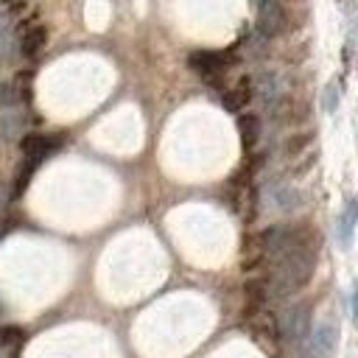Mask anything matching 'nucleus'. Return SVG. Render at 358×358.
Masks as SVG:
<instances>
[{"instance_id": "4", "label": "nucleus", "mask_w": 358, "mask_h": 358, "mask_svg": "<svg viewBox=\"0 0 358 358\" xmlns=\"http://www.w3.org/2000/svg\"><path fill=\"white\" fill-rule=\"evenodd\" d=\"M308 319H310L308 305H291L280 313V333L285 338H302L308 333Z\"/></svg>"}, {"instance_id": "16", "label": "nucleus", "mask_w": 358, "mask_h": 358, "mask_svg": "<svg viewBox=\"0 0 358 358\" xmlns=\"http://www.w3.org/2000/svg\"><path fill=\"white\" fill-rule=\"evenodd\" d=\"M324 106H327V112H333V109H336V87H327V95H324Z\"/></svg>"}, {"instance_id": "18", "label": "nucleus", "mask_w": 358, "mask_h": 358, "mask_svg": "<svg viewBox=\"0 0 358 358\" xmlns=\"http://www.w3.org/2000/svg\"><path fill=\"white\" fill-rule=\"evenodd\" d=\"M299 358H316V355H313L310 350H305V352H299Z\"/></svg>"}, {"instance_id": "1", "label": "nucleus", "mask_w": 358, "mask_h": 358, "mask_svg": "<svg viewBox=\"0 0 358 358\" xmlns=\"http://www.w3.org/2000/svg\"><path fill=\"white\" fill-rule=\"evenodd\" d=\"M271 263H274V268H271V282L268 285H271V291L277 296H288V294L299 291L310 280L316 260H313V249L308 243H302V246L291 249L288 255H282V257H277Z\"/></svg>"}, {"instance_id": "3", "label": "nucleus", "mask_w": 358, "mask_h": 358, "mask_svg": "<svg viewBox=\"0 0 358 358\" xmlns=\"http://www.w3.org/2000/svg\"><path fill=\"white\" fill-rule=\"evenodd\" d=\"M190 67H193L199 76H204L207 81H215V78H221V73L229 67V59H227V53L199 50V53L190 56Z\"/></svg>"}, {"instance_id": "15", "label": "nucleus", "mask_w": 358, "mask_h": 358, "mask_svg": "<svg viewBox=\"0 0 358 358\" xmlns=\"http://www.w3.org/2000/svg\"><path fill=\"white\" fill-rule=\"evenodd\" d=\"M249 81H241V87H235V92H229L224 101H227V106L229 109H238V106H243L246 101H249Z\"/></svg>"}, {"instance_id": "8", "label": "nucleus", "mask_w": 358, "mask_h": 358, "mask_svg": "<svg viewBox=\"0 0 358 358\" xmlns=\"http://www.w3.org/2000/svg\"><path fill=\"white\" fill-rule=\"evenodd\" d=\"M336 341H338V336H336V327L333 324H319L316 330H313V338H310V352L313 355H319V358H327L333 350H336Z\"/></svg>"}, {"instance_id": "7", "label": "nucleus", "mask_w": 358, "mask_h": 358, "mask_svg": "<svg viewBox=\"0 0 358 358\" xmlns=\"http://www.w3.org/2000/svg\"><path fill=\"white\" fill-rule=\"evenodd\" d=\"M355 221H358V201H355V199H350V201H347V207H344V210H341V215H338V224H336V238H338V243H341L344 249L352 243Z\"/></svg>"}, {"instance_id": "12", "label": "nucleus", "mask_w": 358, "mask_h": 358, "mask_svg": "<svg viewBox=\"0 0 358 358\" xmlns=\"http://www.w3.org/2000/svg\"><path fill=\"white\" fill-rule=\"evenodd\" d=\"M238 126H241V134H243V145L249 148V145L257 140V134H260V120H257L255 115H243V117L238 120Z\"/></svg>"}, {"instance_id": "2", "label": "nucleus", "mask_w": 358, "mask_h": 358, "mask_svg": "<svg viewBox=\"0 0 358 358\" xmlns=\"http://www.w3.org/2000/svg\"><path fill=\"white\" fill-rule=\"evenodd\" d=\"M59 137H53V134H28L25 140H22V157H25V165H22V176H20V187H17V193L22 190V185L28 182V176H31V171L45 159V157H50L56 148H59Z\"/></svg>"}, {"instance_id": "14", "label": "nucleus", "mask_w": 358, "mask_h": 358, "mask_svg": "<svg viewBox=\"0 0 358 358\" xmlns=\"http://www.w3.org/2000/svg\"><path fill=\"white\" fill-rule=\"evenodd\" d=\"M20 101H22V92H20V87H17L14 81L0 84V106L14 109V106H20Z\"/></svg>"}, {"instance_id": "6", "label": "nucleus", "mask_w": 358, "mask_h": 358, "mask_svg": "<svg viewBox=\"0 0 358 358\" xmlns=\"http://www.w3.org/2000/svg\"><path fill=\"white\" fill-rule=\"evenodd\" d=\"M17 45H20V50H22L25 56H36V53L42 50V45H45V28H42L39 22H25V25L20 28Z\"/></svg>"}, {"instance_id": "11", "label": "nucleus", "mask_w": 358, "mask_h": 358, "mask_svg": "<svg viewBox=\"0 0 358 358\" xmlns=\"http://www.w3.org/2000/svg\"><path fill=\"white\" fill-rule=\"evenodd\" d=\"M257 90H260V98L266 101V106H274L280 98V78L274 73H263L257 81Z\"/></svg>"}, {"instance_id": "9", "label": "nucleus", "mask_w": 358, "mask_h": 358, "mask_svg": "<svg viewBox=\"0 0 358 358\" xmlns=\"http://www.w3.org/2000/svg\"><path fill=\"white\" fill-rule=\"evenodd\" d=\"M25 129V115L20 109H8L6 115H0V137L3 140H14L17 134H22Z\"/></svg>"}, {"instance_id": "17", "label": "nucleus", "mask_w": 358, "mask_h": 358, "mask_svg": "<svg viewBox=\"0 0 358 358\" xmlns=\"http://www.w3.org/2000/svg\"><path fill=\"white\" fill-rule=\"evenodd\" d=\"M352 319L358 322V285H355V291H352Z\"/></svg>"}, {"instance_id": "5", "label": "nucleus", "mask_w": 358, "mask_h": 358, "mask_svg": "<svg viewBox=\"0 0 358 358\" xmlns=\"http://www.w3.org/2000/svg\"><path fill=\"white\" fill-rule=\"evenodd\" d=\"M282 28V8L277 0H263L260 3V14H257V31L263 36H274Z\"/></svg>"}, {"instance_id": "13", "label": "nucleus", "mask_w": 358, "mask_h": 358, "mask_svg": "<svg viewBox=\"0 0 358 358\" xmlns=\"http://www.w3.org/2000/svg\"><path fill=\"white\" fill-rule=\"evenodd\" d=\"M271 199H274V207H277V210H294V207L299 204V196H296V190H291V187H274Z\"/></svg>"}, {"instance_id": "10", "label": "nucleus", "mask_w": 358, "mask_h": 358, "mask_svg": "<svg viewBox=\"0 0 358 358\" xmlns=\"http://www.w3.org/2000/svg\"><path fill=\"white\" fill-rule=\"evenodd\" d=\"M14 50H17V36H14V28H11V20H8L6 8L0 6V56L8 59Z\"/></svg>"}]
</instances>
